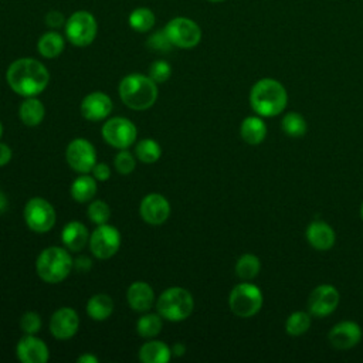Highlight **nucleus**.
<instances>
[{
  "instance_id": "f257e3e1",
  "label": "nucleus",
  "mask_w": 363,
  "mask_h": 363,
  "mask_svg": "<svg viewBox=\"0 0 363 363\" xmlns=\"http://www.w3.org/2000/svg\"><path fill=\"white\" fill-rule=\"evenodd\" d=\"M6 79L10 88L21 96H35L41 94L50 81L47 68L34 58H20L10 64Z\"/></svg>"
},
{
  "instance_id": "f03ea898",
  "label": "nucleus",
  "mask_w": 363,
  "mask_h": 363,
  "mask_svg": "<svg viewBox=\"0 0 363 363\" xmlns=\"http://www.w3.org/2000/svg\"><path fill=\"white\" fill-rule=\"evenodd\" d=\"M286 91L281 82L272 78H264L254 84L250 94L252 109L262 116H275L286 106Z\"/></svg>"
},
{
  "instance_id": "7ed1b4c3",
  "label": "nucleus",
  "mask_w": 363,
  "mask_h": 363,
  "mask_svg": "<svg viewBox=\"0 0 363 363\" xmlns=\"http://www.w3.org/2000/svg\"><path fill=\"white\" fill-rule=\"evenodd\" d=\"M119 96L130 109L143 111L156 102L157 85L150 77L129 74L119 84Z\"/></svg>"
},
{
  "instance_id": "20e7f679",
  "label": "nucleus",
  "mask_w": 363,
  "mask_h": 363,
  "mask_svg": "<svg viewBox=\"0 0 363 363\" xmlns=\"http://www.w3.org/2000/svg\"><path fill=\"white\" fill-rule=\"evenodd\" d=\"M74 267L69 252L61 247H48L40 252L35 261L38 277L48 284H58L65 279Z\"/></svg>"
},
{
  "instance_id": "39448f33",
  "label": "nucleus",
  "mask_w": 363,
  "mask_h": 363,
  "mask_svg": "<svg viewBox=\"0 0 363 363\" xmlns=\"http://www.w3.org/2000/svg\"><path fill=\"white\" fill-rule=\"evenodd\" d=\"M194 301L191 294L179 286H172L163 291L156 302L157 313L169 322H180L193 312Z\"/></svg>"
},
{
  "instance_id": "423d86ee",
  "label": "nucleus",
  "mask_w": 363,
  "mask_h": 363,
  "mask_svg": "<svg viewBox=\"0 0 363 363\" xmlns=\"http://www.w3.org/2000/svg\"><path fill=\"white\" fill-rule=\"evenodd\" d=\"M228 305L231 312L240 318L254 316L262 306V292L252 284H238L230 292Z\"/></svg>"
},
{
  "instance_id": "0eeeda50",
  "label": "nucleus",
  "mask_w": 363,
  "mask_h": 363,
  "mask_svg": "<svg viewBox=\"0 0 363 363\" xmlns=\"http://www.w3.org/2000/svg\"><path fill=\"white\" fill-rule=\"evenodd\" d=\"M24 220L30 230L35 233H47L55 224V210L45 199L33 197L26 203Z\"/></svg>"
},
{
  "instance_id": "6e6552de",
  "label": "nucleus",
  "mask_w": 363,
  "mask_h": 363,
  "mask_svg": "<svg viewBox=\"0 0 363 363\" xmlns=\"http://www.w3.org/2000/svg\"><path fill=\"white\" fill-rule=\"evenodd\" d=\"M96 21L88 11H75L65 23V34L77 47L89 45L96 35Z\"/></svg>"
},
{
  "instance_id": "1a4fd4ad",
  "label": "nucleus",
  "mask_w": 363,
  "mask_h": 363,
  "mask_svg": "<svg viewBox=\"0 0 363 363\" xmlns=\"http://www.w3.org/2000/svg\"><path fill=\"white\" fill-rule=\"evenodd\" d=\"M164 33L170 43L179 48H193L201 40L200 27L186 17H176L170 20L164 27Z\"/></svg>"
},
{
  "instance_id": "9d476101",
  "label": "nucleus",
  "mask_w": 363,
  "mask_h": 363,
  "mask_svg": "<svg viewBox=\"0 0 363 363\" xmlns=\"http://www.w3.org/2000/svg\"><path fill=\"white\" fill-rule=\"evenodd\" d=\"M138 130L126 118H111L102 126L104 140L116 149H128L136 139Z\"/></svg>"
},
{
  "instance_id": "9b49d317",
  "label": "nucleus",
  "mask_w": 363,
  "mask_h": 363,
  "mask_svg": "<svg viewBox=\"0 0 363 363\" xmlns=\"http://www.w3.org/2000/svg\"><path fill=\"white\" fill-rule=\"evenodd\" d=\"M121 245V234L119 231L112 227L105 224H99L91 234L89 237V248L91 252L98 258V259H108L112 255L116 254Z\"/></svg>"
},
{
  "instance_id": "f8f14e48",
  "label": "nucleus",
  "mask_w": 363,
  "mask_h": 363,
  "mask_svg": "<svg viewBox=\"0 0 363 363\" xmlns=\"http://www.w3.org/2000/svg\"><path fill=\"white\" fill-rule=\"evenodd\" d=\"M69 167L78 173H88L96 163V153L91 142L86 139H74L65 152Z\"/></svg>"
},
{
  "instance_id": "ddd939ff",
  "label": "nucleus",
  "mask_w": 363,
  "mask_h": 363,
  "mask_svg": "<svg viewBox=\"0 0 363 363\" xmlns=\"http://www.w3.org/2000/svg\"><path fill=\"white\" fill-rule=\"evenodd\" d=\"M339 303V292L332 285H319L315 288L308 299L309 312L313 316L323 318L332 313Z\"/></svg>"
},
{
  "instance_id": "4468645a",
  "label": "nucleus",
  "mask_w": 363,
  "mask_h": 363,
  "mask_svg": "<svg viewBox=\"0 0 363 363\" xmlns=\"http://www.w3.org/2000/svg\"><path fill=\"white\" fill-rule=\"evenodd\" d=\"M140 217L152 225L163 224L170 216V204L159 193H150L145 196L139 206Z\"/></svg>"
},
{
  "instance_id": "2eb2a0df",
  "label": "nucleus",
  "mask_w": 363,
  "mask_h": 363,
  "mask_svg": "<svg viewBox=\"0 0 363 363\" xmlns=\"http://www.w3.org/2000/svg\"><path fill=\"white\" fill-rule=\"evenodd\" d=\"M79 328L78 313L72 308L57 309L50 319V332L55 339L65 340L72 337Z\"/></svg>"
},
{
  "instance_id": "dca6fc26",
  "label": "nucleus",
  "mask_w": 363,
  "mask_h": 363,
  "mask_svg": "<svg viewBox=\"0 0 363 363\" xmlns=\"http://www.w3.org/2000/svg\"><path fill=\"white\" fill-rule=\"evenodd\" d=\"M362 337V330L357 323L345 320L332 328L328 335L329 343L337 350H347L359 343Z\"/></svg>"
},
{
  "instance_id": "f3484780",
  "label": "nucleus",
  "mask_w": 363,
  "mask_h": 363,
  "mask_svg": "<svg viewBox=\"0 0 363 363\" xmlns=\"http://www.w3.org/2000/svg\"><path fill=\"white\" fill-rule=\"evenodd\" d=\"M17 357L23 363H45L48 360L47 345L34 335H26L16 347Z\"/></svg>"
},
{
  "instance_id": "a211bd4d",
  "label": "nucleus",
  "mask_w": 363,
  "mask_h": 363,
  "mask_svg": "<svg viewBox=\"0 0 363 363\" xmlns=\"http://www.w3.org/2000/svg\"><path fill=\"white\" fill-rule=\"evenodd\" d=\"M112 111V101L104 92H91L81 102V113L88 121H102Z\"/></svg>"
},
{
  "instance_id": "6ab92c4d",
  "label": "nucleus",
  "mask_w": 363,
  "mask_h": 363,
  "mask_svg": "<svg viewBox=\"0 0 363 363\" xmlns=\"http://www.w3.org/2000/svg\"><path fill=\"white\" fill-rule=\"evenodd\" d=\"M126 299L133 311L146 312L153 306L155 292L149 284L143 281H136L128 288Z\"/></svg>"
},
{
  "instance_id": "aec40b11",
  "label": "nucleus",
  "mask_w": 363,
  "mask_h": 363,
  "mask_svg": "<svg viewBox=\"0 0 363 363\" xmlns=\"http://www.w3.org/2000/svg\"><path fill=\"white\" fill-rule=\"evenodd\" d=\"M306 238L313 248L326 251L332 248L335 242V233L325 221H313L306 228Z\"/></svg>"
},
{
  "instance_id": "412c9836",
  "label": "nucleus",
  "mask_w": 363,
  "mask_h": 363,
  "mask_svg": "<svg viewBox=\"0 0 363 363\" xmlns=\"http://www.w3.org/2000/svg\"><path fill=\"white\" fill-rule=\"evenodd\" d=\"M61 240L68 250L81 251L89 242L88 230L79 221H69L61 231Z\"/></svg>"
},
{
  "instance_id": "4be33fe9",
  "label": "nucleus",
  "mask_w": 363,
  "mask_h": 363,
  "mask_svg": "<svg viewBox=\"0 0 363 363\" xmlns=\"http://www.w3.org/2000/svg\"><path fill=\"white\" fill-rule=\"evenodd\" d=\"M172 357L169 346L159 340H150L139 349V359L143 363H167Z\"/></svg>"
},
{
  "instance_id": "5701e85b",
  "label": "nucleus",
  "mask_w": 363,
  "mask_h": 363,
  "mask_svg": "<svg viewBox=\"0 0 363 363\" xmlns=\"http://www.w3.org/2000/svg\"><path fill=\"white\" fill-rule=\"evenodd\" d=\"M44 113H45L44 105L34 96H27L21 102L20 109H18V115H20L21 122L26 126H30V128H34V126L40 125L43 118H44Z\"/></svg>"
},
{
  "instance_id": "b1692460",
  "label": "nucleus",
  "mask_w": 363,
  "mask_h": 363,
  "mask_svg": "<svg viewBox=\"0 0 363 363\" xmlns=\"http://www.w3.org/2000/svg\"><path fill=\"white\" fill-rule=\"evenodd\" d=\"M240 133H241V138L248 145H258L265 139L267 126L262 119H259L257 116H248L242 121Z\"/></svg>"
},
{
  "instance_id": "393cba45",
  "label": "nucleus",
  "mask_w": 363,
  "mask_h": 363,
  "mask_svg": "<svg viewBox=\"0 0 363 363\" xmlns=\"http://www.w3.org/2000/svg\"><path fill=\"white\" fill-rule=\"evenodd\" d=\"M86 312L94 320H105L113 312V301L106 294H96L89 298L86 303Z\"/></svg>"
},
{
  "instance_id": "a878e982",
  "label": "nucleus",
  "mask_w": 363,
  "mask_h": 363,
  "mask_svg": "<svg viewBox=\"0 0 363 363\" xmlns=\"http://www.w3.org/2000/svg\"><path fill=\"white\" fill-rule=\"evenodd\" d=\"M96 193V182L95 177L82 173V176L77 177L71 184V196L78 203H86L94 199Z\"/></svg>"
},
{
  "instance_id": "bb28decb",
  "label": "nucleus",
  "mask_w": 363,
  "mask_h": 363,
  "mask_svg": "<svg viewBox=\"0 0 363 363\" xmlns=\"http://www.w3.org/2000/svg\"><path fill=\"white\" fill-rule=\"evenodd\" d=\"M37 50L44 58H55L64 50V38L55 31H48L38 40Z\"/></svg>"
},
{
  "instance_id": "cd10ccee",
  "label": "nucleus",
  "mask_w": 363,
  "mask_h": 363,
  "mask_svg": "<svg viewBox=\"0 0 363 363\" xmlns=\"http://www.w3.org/2000/svg\"><path fill=\"white\" fill-rule=\"evenodd\" d=\"M259 268H261V264L255 255L244 254L238 258V261L235 264V274L241 279L250 281L258 275Z\"/></svg>"
},
{
  "instance_id": "c85d7f7f",
  "label": "nucleus",
  "mask_w": 363,
  "mask_h": 363,
  "mask_svg": "<svg viewBox=\"0 0 363 363\" xmlns=\"http://www.w3.org/2000/svg\"><path fill=\"white\" fill-rule=\"evenodd\" d=\"M155 24V14L146 7H138L129 14V26L139 33L149 31Z\"/></svg>"
},
{
  "instance_id": "c756f323",
  "label": "nucleus",
  "mask_w": 363,
  "mask_h": 363,
  "mask_svg": "<svg viewBox=\"0 0 363 363\" xmlns=\"http://www.w3.org/2000/svg\"><path fill=\"white\" fill-rule=\"evenodd\" d=\"M136 157L143 163H155L162 155L159 143L153 139H142L135 147Z\"/></svg>"
},
{
  "instance_id": "7c9ffc66",
  "label": "nucleus",
  "mask_w": 363,
  "mask_h": 363,
  "mask_svg": "<svg viewBox=\"0 0 363 363\" xmlns=\"http://www.w3.org/2000/svg\"><path fill=\"white\" fill-rule=\"evenodd\" d=\"M136 330L142 337H155L162 330V316L159 313H146L138 323Z\"/></svg>"
},
{
  "instance_id": "2f4dec72",
  "label": "nucleus",
  "mask_w": 363,
  "mask_h": 363,
  "mask_svg": "<svg viewBox=\"0 0 363 363\" xmlns=\"http://www.w3.org/2000/svg\"><path fill=\"white\" fill-rule=\"evenodd\" d=\"M282 130L292 138H299L306 132V121L302 115L289 112L282 119Z\"/></svg>"
},
{
  "instance_id": "473e14b6",
  "label": "nucleus",
  "mask_w": 363,
  "mask_h": 363,
  "mask_svg": "<svg viewBox=\"0 0 363 363\" xmlns=\"http://www.w3.org/2000/svg\"><path fill=\"white\" fill-rule=\"evenodd\" d=\"M311 326V318L305 312H294L289 315L285 323V330L291 336H299L305 333Z\"/></svg>"
},
{
  "instance_id": "72a5a7b5",
  "label": "nucleus",
  "mask_w": 363,
  "mask_h": 363,
  "mask_svg": "<svg viewBox=\"0 0 363 363\" xmlns=\"http://www.w3.org/2000/svg\"><path fill=\"white\" fill-rule=\"evenodd\" d=\"M88 217L95 224H105L111 217L109 206L104 200H94L88 206Z\"/></svg>"
},
{
  "instance_id": "f704fd0d",
  "label": "nucleus",
  "mask_w": 363,
  "mask_h": 363,
  "mask_svg": "<svg viewBox=\"0 0 363 363\" xmlns=\"http://www.w3.org/2000/svg\"><path fill=\"white\" fill-rule=\"evenodd\" d=\"M113 163H115V169L121 174L132 173L135 170V166H136V160H135L133 155L130 152H128L126 149L119 150V153L115 156Z\"/></svg>"
},
{
  "instance_id": "c9c22d12",
  "label": "nucleus",
  "mask_w": 363,
  "mask_h": 363,
  "mask_svg": "<svg viewBox=\"0 0 363 363\" xmlns=\"http://www.w3.org/2000/svg\"><path fill=\"white\" fill-rule=\"evenodd\" d=\"M147 48L152 51H157V52H167L172 48V43L169 40V37L166 35L164 30L162 31H156L153 33L149 38H147Z\"/></svg>"
},
{
  "instance_id": "e433bc0d",
  "label": "nucleus",
  "mask_w": 363,
  "mask_h": 363,
  "mask_svg": "<svg viewBox=\"0 0 363 363\" xmlns=\"http://www.w3.org/2000/svg\"><path fill=\"white\" fill-rule=\"evenodd\" d=\"M170 74H172V68L169 65L167 61H163V60H159V61H155L150 68H149V77L156 82V84H160V82H164L170 78Z\"/></svg>"
},
{
  "instance_id": "4c0bfd02",
  "label": "nucleus",
  "mask_w": 363,
  "mask_h": 363,
  "mask_svg": "<svg viewBox=\"0 0 363 363\" xmlns=\"http://www.w3.org/2000/svg\"><path fill=\"white\" fill-rule=\"evenodd\" d=\"M20 328L26 335H35L41 328V318L37 312H26L20 319Z\"/></svg>"
},
{
  "instance_id": "58836bf2",
  "label": "nucleus",
  "mask_w": 363,
  "mask_h": 363,
  "mask_svg": "<svg viewBox=\"0 0 363 363\" xmlns=\"http://www.w3.org/2000/svg\"><path fill=\"white\" fill-rule=\"evenodd\" d=\"M91 172H92L94 177L96 180H99V182H105V180H108L111 177V169L105 163H95V166L92 167Z\"/></svg>"
},
{
  "instance_id": "ea45409f",
  "label": "nucleus",
  "mask_w": 363,
  "mask_h": 363,
  "mask_svg": "<svg viewBox=\"0 0 363 363\" xmlns=\"http://www.w3.org/2000/svg\"><path fill=\"white\" fill-rule=\"evenodd\" d=\"M45 24H47L48 27H51V28H60V27L64 24V16H62V13L55 11V10L47 13V16H45Z\"/></svg>"
},
{
  "instance_id": "a19ab883",
  "label": "nucleus",
  "mask_w": 363,
  "mask_h": 363,
  "mask_svg": "<svg viewBox=\"0 0 363 363\" xmlns=\"http://www.w3.org/2000/svg\"><path fill=\"white\" fill-rule=\"evenodd\" d=\"M11 149L9 145L0 142V166L7 164L11 160Z\"/></svg>"
},
{
  "instance_id": "79ce46f5",
  "label": "nucleus",
  "mask_w": 363,
  "mask_h": 363,
  "mask_svg": "<svg viewBox=\"0 0 363 363\" xmlns=\"http://www.w3.org/2000/svg\"><path fill=\"white\" fill-rule=\"evenodd\" d=\"M74 267L79 272H86L91 268V259L88 257H78L77 259H74Z\"/></svg>"
},
{
  "instance_id": "37998d69",
  "label": "nucleus",
  "mask_w": 363,
  "mask_h": 363,
  "mask_svg": "<svg viewBox=\"0 0 363 363\" xmlns=\"http://www.w3.org/2000/svg\"><path fill=\"white\" fill-rule=\"evenodd\" d=\"M77 362H78V363H98V357L94 356V354H88V353H86V354L79 356Z\"/></svg>"
},
{
  "instance_id": "c03bdc74",
  "label": "nucleus",
  "mask_w": 363,
  "mask_h": 363,
  "mask_svg": "<svg viewBox=\"0 0 363 363\" xmlns=\"http://www.w3.org/2000/svg\"><path fill=\"white\" fill-rule=\"evenodd\" d=\"M170 350H172V354H174V356H183L186 352V346L183 343H176L173 346V349H170Z\"/></svg>"
},
{
  "instance_id": "a18cd8bd",
  "label": "nucleus",
  "mask_w": 363,
  "mask_h": 363,
  "mask_svg": "<svg viewBox=\"0 0 363 363\" xmlns=\"http://www.w3.org/2000/svg\"><path fill=\"white\" fill-rule=\"evenodd\" d=\"M6 207H7V199H6V197L1 194V191H0V213L4 211Z\"/></svg>"
},
{
  "instance_id": "49530a36",
  "label": "nucleus",
  "mask_w": 363,
  "mask_h": 363,
  "mask_svg": "<svg viewBox=\"0 0 363 363\" xmlns=\"http://www.w3.org/2000/svg\"><path fill=\"white\" fill-rule=\"evenodd\" d=\"M1 135H3V125H1V122H0V138H1Z\"/></svg>"
},
{
  "instance_id": "de8ad7c7",
  "label": "nucleus",
  "mask_w": 363,
  "mask_h": 363,
  "mask_svg": "<svg viewBox=\"0 0 363 363\" xmlns=\"http://www.w3.org/2000/svg\"><path fill=\"white\" fill-rule=\"evenodd\" d=\"M360 214H362V218H363V204H362V210H360Z\"/></svg>"
},
{
  "instance_id": "09e8293b",
  "label": "nucleus",
  "mask_w": 363,
  "mask_h": 363,
  "mask_svg": "<svg viewBox=\"0 0 363 363\" xmlns=\"http://www.w3.org/2000/svg\"><path fill=\"white\" fill-rule=\"evenodd\" d=\"M208 1H223V0H208Z\"/></svg>"
}]
</instances>
